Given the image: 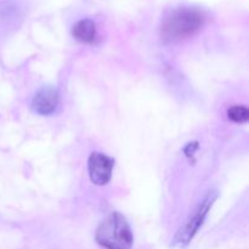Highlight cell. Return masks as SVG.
Returning a JSON list of instances; mask_svg holds the SVG:
<instances>
[{
  "mask_svg": "<svg viewBox=\"0 0 249 249\" xmlns=\"http://www.w3.org/2000/svg\"><path fill=\"white\" fill-rule=\"evenodd\" d=\"M206 21L203 12L195 7L175 10L164 19L160 28L162 38L167 41H178L194 36Z\"/></svg>",
  "mask_w": 249,
  "mask_h": 249,
  "instance_id": "1",
  "label": "cell"
},
{
  "mask_svg": "<svg viewBox=\"0 0 249 249\" xmlns=\"http://www.w3.org/2000/svg\"><path fill=\"white\" fill-rule=\"evenodd\" d=\"M95 238L106 249H131L134 240L129 223L118 212H113L101 221Z\"/></svg>",
  "mask_w": 249,
  "mask_h": 249,
  "instance_id": "2",
  "label": "cell"
},
{
  "mask_svg": "<svg viewBox=\"0 0 249 249\" xmlns=\"http://www.w3.org/2000/svg\"><path fill=\"white\" fill-rule=\"evenodd\" d=\"M218 194L215 191L208 192L206 197L203 198V201L201 202V204L198 206L197 211L195 212V214L192 215V218L190 220H187V223L178 231V233L175 235L174 241H173V245L175 247L184 248L189 245L192 241V238L195 237L197 232H198L199 228L203 225L204 219H206L207 214H208L209 209L212 208L213 203L215 202Z\"/></svg>",
  "mask_w": 249,
  "mask_h": 249,
  "instance_id": "3",
  "label": "cell"
},
{
  "mask_svg": "<svg viewBox=\"0 0 249 249\" xmlns=\"http://www.w3.org/2000/svg\"><path fill=\"white\" fill-rule=\"evenodd\" d=\"M112 169H113V160L108 156L100 152H94L90 155L88 160V172L92 184L106 185L111 180Z\"/></svg>",
  "mask_w": 249,
  "mask_h": 249,
  "instance_id": "4",
  "label": "cell"
},
{
  "mask_svg": "<svg viewBox=\"0 0 249 249\" xmlns=\"http://www.w3.org/2000/svg\"><path fill=\"white\" fill-rule=\"evenodd\" d=\"M58 92L53 87H44L34 96L32 106L33 109L40 116H49L53 113L58 105Z\"/></svg>",
  "mask_w": 249,
  "mask_h": 249,
  "instance_id": "5",
  "label": "cell"
},
{
  "mask_svg": "<svg viewBox=\"0 0 249 249\" xmlns=\"http://www.w3.org/2000/svg\"><path fill=\"white\" fill-rule=\"evenodd\" d=\"M72 34L77 40L82 43H91L96 38V26L89 18L80 19L73 26Z\"/></svg>",
  "mask_w": 249,
  "mask_h": 249,
  "instance_id": "6",
  "label": "cell"
},
{
  "mask_svg": "<svg viewBox=\"0 0 249 249\" xmlns=\"http://www.w3.org/2000/svg\"><path fill=\"white\" fill-rule=\"evenodd\" d=\"M228 116L235 123H246L249 119V111L245 106H233L229 109Z\"/></svg>",
  "mask_w": 249,
  "mask_h": 249,
  "instance_id": "7",
  "label": "cell"
}]
</instances>
